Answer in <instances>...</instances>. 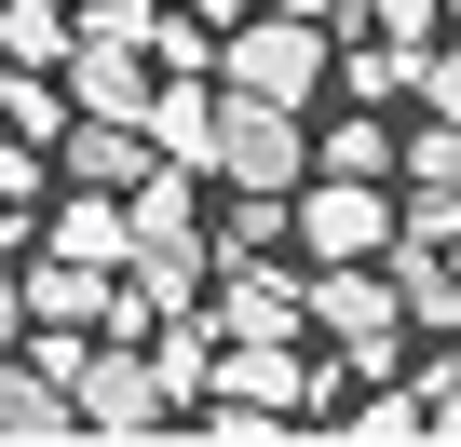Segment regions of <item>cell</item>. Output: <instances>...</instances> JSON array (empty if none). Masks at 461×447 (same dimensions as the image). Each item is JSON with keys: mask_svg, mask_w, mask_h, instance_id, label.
<instances>
[{"mask_svg": "<svg viewBox=\"0 0 461 447\" xmlns=\"http://www.w3.org/2000/svg\"><path fill=\"white\" fill-rule=\"evenodd\" d=\"M217 82H230V95H285V109H312V82H326V14H285V0H272L258 28L217 41Z\"/></svg>", "mask_w": 461, "mask_h": 447, "instance_id": "6da1fadb", "label": "cell"}, {"mask_svg": "<svg viewBox=\"0 0 461 447\" xmlns=\"http://www.w3.org/2000/svg\"><path fill=\"white\" fill-rule=\"evenodd\" d=\"M393 231H407V203L380 190V176H299V258H393Z\"/></svg>", "mask_w": 461, "mask_h": 447, "instance_id": "7a4b0ae2", "label": "cell"}, {"mask_svg": "<svg viewBox=\"0 0 461 447\" xmlns=\"http://www.w3.org/2000/svg\"><path fill=\"white\" fill-rule=\"evenodd\" d=\"M312 176V136L285 95H230L217 109V190H299Z\"/></svg>", "mask_w": 461, "mask_h": 447, "instance_id": "3957f363", "label": "cell"}, {"mask_svg": "<svg viewBox=\"0 0 461 447\" xmlns=\"http://www.w3.org/2000/svg\"><path fill=\"white\" fill-rule=\"evenodd\" d=\"M82 420H95V434H163V420H176L163 353H149V339H95V366H82Z\"/></svg>", "mask_w": 461, "mask_h": 447, "instance_id": "277c9868", "label": "cell"}, {"mask_svg": "<svg viewBox=\"0 0 461 447\" xmlns=\"http://www.w3.org/2000/svg\"><path fill=\"white\" fill-rule=\"evenodd\" d=\"M203 312H217L230 339H299V326H312V272H285V258H230Z\"/></svg>", "mask_w": 461, "mask_h": 447, "instance_id": "5b68a950", "label": "cell"}, {"mask_svg": "<svg viewBox=\"0 0 461 447\" xmlns=\"http://www.w3.org/2000/svg\"><path fill=\"white\" fill-rule=\"evenodd\" d=\"M68 434H95L82 393H68L41 353H14V366H0V447H68Z\"/></svg>", "mask_w": 461, "mask_h": 447, "instance_id": "8992f818", "label": "cell"}, {"mask_svg": "<svg viewBox=\"0 0 461 447\" xmlns=\"http://www.w3.org/2000/svg\"><path fill=\"white\" fill-rule=\"evenodd\" d=\"M217 109H230V82H217V68H163V95H149L163 163H203V176H217Z\"/></svg>", "mask_w": 461, "mask_h": 447, "instance_id": "52a82bcc", "label": "cell"}, {"mask_svg": "<svg viewBox=\"0 0 461 447\" xmlns=\"http://www.w3.org/2000/svg\"><path fill=\"white\" fill-rule=\"evenodd\" d=\"M420 55H434V41H393V28H366V41L339 55V82H353V109H393V95H420Z\"/></svg>", "mask_w": 461, "mask_h": 447, "instance_id": "ba28073f", "label": "cell"}, {"mask_svg": "<svg viewBox=\"0 0 461 447\" xmlns=\"http://www.w3.org/2000/svg\"><path fill=\"white\" fill-rule=\"evenodd\" d=\"M0 55H14V68H68L82 55V14H68V0H0Z\"/></svg>", "mask_w": 461, "mask_h": 447, "instance_id": "9c48e42d", "label": "cell"}, {"mask_svg": "<svg viewBox=\"0 0 461 447\" xmlns=\"http://www.w3.org/2000/svg\"><path fill=\"white\" fill-rule=\"evenodd\" d=\"M339 434H366V447H407V434H434V393H420V380H407V393H393V380H366V407H353Z\"/></svg>", "mask_w": 461, "mask_h": 447, "instance_id": "30bf717a", "label": "cell"}, {"mask_svg": "<svg viewBox=\"0 0 461 447\" xmlns=\"http://www.w3.org/2000/svg\"><path fill=\"white\" fill-rule=\"evenodd\" d=\"M326 176H407V149H393V136L353 109V122H326Z\"/></svg>", "mask_w": 461, "mask_h": 447, "instance_id": "8fae6325", "label": "cell"}, {"mask_svg": "<svg viewBox=\"0 0 461 447\" xmlns=\"http://www.w3.org/2000/svg\"><path fill=\"white\" fill-rule=\"evenodd\" d=\"M366 28H393V41H434V28H447V0H366Z\"/></svg>", "mask_w": 461, "mask_h": 447, "instance_id": "7c38bea8", "label": "cell"}, {"mask_svg": "<svg viewBox=\"0 0 461 447\" xmlns=\"http://www.w3.org/2000/svg\"><path fill=\"white\" fill-rule=\"evenodd\" d=\"M420 109H434V122H461V41H447V55H420Z\"/></svg>", "mask_w": 461, "mask_h": 447, "instance_id": "4fadbf2b", "label": "cell"}, {"mask_svg": "<svg viewBox=\"0 0 461 447\" xmlns=\"http://www.w3.org/2000/svg\"><path fill=\"white\" fill-rule=\"evenodd\" d=\"M285 14H326V28H366V0H285Z\"/></svg>", "mask_w": 461, "mask_h": 447, "instance_id": "5bb4252c", "label": "cell"}, {"mask_svg": "<svg viewBox=\"0 0 461 447\" xmlns=\"http://www.w3.org/2000/svg\"><path fill=\"white\" fill-rule=\"evenodd\" d=\"M434 447H461V393H434Z\"/></svg>", "mask_w": 461, "mask_h": 447, "instance_id": "9a60e30c", "label": "cell"}, {"mask_svg": "<svg viewBox=\"0 0 461 447\" xmlns=\"http://www.w3.org/2000/svg\"><path fill=\"white\" fill-rule=\"evenodd\" d=\"M447 14H461V0H447Z\"/></svg>", "mask_w": 461, "mask_h": 447, "instance_id": "2e32d148", "label": "cell"}]
</instances>
